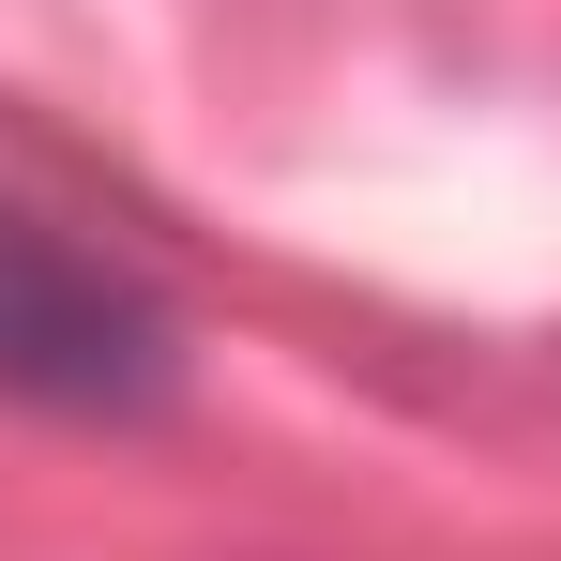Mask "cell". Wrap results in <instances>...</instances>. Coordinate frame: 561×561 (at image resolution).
I'll return each instance as SVG.
<instances>
[{
  "label": "cell",
  "mask_w": 561,
  "mask_h": 561,
  "mask_svg": "<svg viewBox=\"0 0 561 561\" xmlns=\"http://www.w3.org/2000/svg\"><path fill=\"white\" fill-rule=\"evenodd\" d=\"M197 379V319L152 259L0 183V410L46 425H168Z\"/></svg>",
  "instance_id": "1"
}]
</instances>
